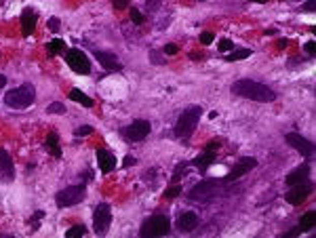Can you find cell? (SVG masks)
<instances>
[{"mask_svg": "<svg viewBox=\"0 0 316 238\" xmlns=\"http://www.w3.org/2000/svg\"><path fill=\"white\" fill-rule=\"evenodd\" d=\"M285 142L289 144L293 150H297L301 156H306V158H312V154H314V144L310 142V139H306L304 135H299V133H287L285 135Z\"/></svg>", "mask_w": 316, "mask_h": 238, "instance_id": "cell-10", "label": "cell"}, {"mask_svg": "<svg viewBox=\"0 0 316 238\" xmlns=\"http://www.w3.org/2000/svg\"><path fill=\"white\" fill-rule=\"evenodd\" d=\"M312 192V184H308V181H304V184H297V186H291V190L287 192V202L293 205V207H299V205H304V200L310 196Z\"/></svg>", "mask_w": 316, "mask_h": 238, "instance_id": "cell-11", "label": "cell"}, {"mask_svg": "<svg viewBox=\"0 0 316 238\" xmlns=\"http://www.w3.org/2000/svg\"><path fill=\"white\" fill-rule=\"evenodd\" d=\"M45 217V211H36L32 217H30V226L34 228V230H38V226H40V219Z\"/></svg>", "mask_w": 316, "mask_h": 238, "instance_id": "cell-29", "label": "cell"}, {"mask_svg": "<svg viewBox=\"0 0 316 238\" xmlns=\"http://www.w3.org/2000/svg\"><path fill=\"white\" fill-rule=\"evenodd\" d=\"M308 175H310V166L308 164H299L295 166V169L285 177V184L287 186H297V184H304V181H308Z\"/></svg>", "mask_w": 316, "mask_h": 238, "instance_id": "cell-18", "label": "cell"}, {"mask_svg": "<svg viewBox=\"0 0 316 238\" xmlns=\"http://www.w3.org/2000/svg\"><path fill=\"white\" fill-rule=\"evenodd\" d=\"M59 27H61V23H59V19H57V17L49 19V30L51 32H59Z\"/></svg>", "mask_w": 316, "mask_h": 238, "instance_id": "cell-36", "label": "cell"}, {"mask_svg": "<svg viewBox=\"0 0 316 238\" xmlns=\"http://www.w3.org/2000/svg\"><path fill=\"white\" fill-rule=\"evenodd\" d=\"M97 164H99V169H102V173H110V171H114V166H116V156H114L112 152L99 148L97 150Z\"/></svg>", "mask_w": 316, "mask_h": 238, "instance_id": "cell-19", "label": "cell"}, {"mask_svg": "<svg viewBox=\"0 0 316 238\" xmlns=\"http://www.w3.org/2000/svg\"><path fill=\"white\" fill-rule=\"evenodd\" d=\"M131 21H133L135 25H141L143 21H146V17H143V15H141V13H139L137 9H133V11H131Z\"/></svg>", "mask_w": 316, "mask_h": 238, "instance_id": "cell-33", "label": "cell"}, {"mask_svg": "<svg viewBox=\"0 0 316 238\" xmlns=\"http://www.w3.org/2000/svg\"><path fill=\"white\" fill-rule=\"evenodd\" d=\"M249 55H251L249 49H232V53L226 55V59L228 61H238V59H247Z\"/></svg>", "mask_w": 316, "mask_h": 238, "instance_id": "cell-24", "label": "cell"}, {"mask_svg": "<svg viewBox=\"0 0 316 238\" xmlns=\"http://www.w3.org/2000/svg\"><path fill=\"white\" fill-rule=\"evenodd\" d=\"M171 232V221L165 215H152L141 223L139 236L141 238H154V236H167Z\"/></svg>", "mask_w": 316, "mask_h": 238, "instance_id": "cell-4", "label": "cell"}, {"mask_svg": "<svg viewBox=\"0 0 316 238\" xmlns=\"http://www.w3.org/2000/svg\"><path fill=\"white\" fill-rule=\"evenodd\" d=\"M129 3H131V0H112V7L116 11H122V9L129 7Z\"/></svg>", "mask_w": 316, "mask_h": 238, "instance_id": "cell-35", "label": "cell"}, {"mask_svg": "<svg viewBox=\"0 0 316 238\" xmlns=\"http://www.w3.org/2000/svg\"><path fill=\"white\" fill-rule=\"evenodd\" d=\"M217 146H219L217 142H211V144L205 148V152L200 154V156H196V158H194L190 164H194L198 171H207L209 166L215 162V156H217V154H215V150H217Z\"/></svg>", "mask_w": 316, "mask_h": 238, "instance_id": "cell-13", "label": "cell"}, {"mask_svg": "<svg viewBox=\"0 0 316 238\" xmlns=\"http://www.w3.org/2000/svg\"><path fill=\"white\" fill-rule=\"evenodd\" d=\"M7 85V76H3V74H0V89H3Z\"/></svg>", "mask_w": 316, "mask_h": 238, "instance_id": "cell-43", "label": "cell"}, {"mask_svg": "<svg viewBox=\"0 0 316 238\" xmlns=\"http://www.w3.org/2000/svg\"><path fill=\"white\" fill-rule=\"evenodd\" d=\"M198 38H200V43H203V45H211L213 43V34L211 32H203Z\"/></svg>", "mask_w": 316, "mask_h": 238, "instance_id": "cell-38", "label": "cell"}, {"mask_svg": "<svg viewBox=\"0 0 316 238\" xmlns=\"http://www.w3.org/2000/svg\"><path fill=\"white\" fill-rule=\"evenodd\" d=\"M200 3H203V0H200Z\"/></svg>", "mask_w": 316, "mask_h": 238, "instance_id": "cell-46", "label": "cell"}, {"mask_svg": "<svg viewBox=\"0 0 316 238\" xmlns=\"http://www.w3.org/2000/svg\"><path fill=\"white\" fill-rule=\"evenodd\" d=\"M64 57H66V63L74 70L76 74H80V76H89L91 74V61H89V57L80 49L64 51Z\"/></svg>", "mask_w": 316, "mask_h": 238, "instance_id": "cell-6", "label": "cell"}, {"mask_svg": "<svg viewBox=\"0 0 316 238\" xmlns=\"http://www.w3.org/2000/svg\"><path fill=\"white\" fill-rule=\"evenodd\" d=\"M47 112H49V114H64V112H66V106L64 104H51V106H47Z\"/></svg>", "mask_w": 316, "mask_h": 238, "instance_id": "cell-27", "label": "cell"}, {"mask_svg": "<svg viewBox=\"0 0 316 238\" xmlns=\"http://www.w3.org/2000/svg\"><path fill=\"white\" fill-rule=\"evenodd\" d=\"M95 57L97 61L104 65V70H108V72H120L122 70V63L118 61V57L114 53H108V51H95Z\"/></svg>", "mask_w": 316, "mask_h": 238, "instance_id": "cell-16", "label": "cell"}, {"mask_svg": "<svg viewBox=\"0 0 316 238\" xmlns=\"http://www.w3.org/2000/svg\"><path fill=\"white\" fill-rule=\"evenodd\" d=\"M198 223L200 221H198V215L194 211H185V213H179V217L175 221V228L179 232H183V234H190V232H194L198 228Z\"/></svg>", "mask_w": 316, "mask_h": 238, "instance_id": "cell-15", "label": "cell"}, {"mask_svg": "<svg viewBox=\"0 0 316 238\" xmlns=\"http://www.w3.org/2000/svg\"><path fill=\"white\" fill-rule=\"evenodd\" d=\"M249 3H257V5H266V3H270V0H249Z\"/></svg>", "mask_w": 316, "mask_h": 238, "instance_id": "cell-45", "label": "cell"}, {"mask_svg": "<svg viewBox=\"0 0 316 238\" xmlns=\"http://www.w3.org/2000/svg\"><path fill=\"white\" fill-rule=\"evenodd\" d=\"M64 51H66V43L61 38H53L51 43L47 45V55H49V57H55V55H59Z\"/></svg>", "mask_w": 316, "mask_h": 238, "instance_id": "cell-23", "label": "cell"}, {"mask_svg": "<svg viewBox=\"0 0 316 238\" xmlns=\"http://www.w3.org/2000/svg\"><path fill=\"white\" fill-rule=\"evenodd\" d=\"M314 49H316V45H314V40H308V43L304 45V51L310 55V57H314Z\"/></svg>", "mask_w": 316, "mask_h": 238, "instance_id": "cell-39", "label": "cell"}, {"mask_svg": "<svg viewBox=\"0 0 316 238\" xmlns=\"http://www.w3.org/2000/svg\"><path fill=\"white\" fill-rule=\"evenodd\" d=\"M150 61L152 63H165V57L161 55V51H150Z\"/></svg>", "mask_w": 316, "mask_h": 238, "instance_id": "cell-34", "label": "cell"}, {"mask_svg": "<svg viewBox=\"0 0 316 238\" xmlns=\"http://www.w3.org/2000/svg\"><path fill=\"white\" fill-rule=\"evenodd\" d=\"M232 93L238 95V97H245V99H253L257 104H270V101L276 99V93L272 91L268 85L257 82V80H251V78L236 80L232 85Z\"/></svg>", "mask_w": 316, "mask_h": 238, "instance_id": "cell-1", "label": "cell"}, {"mask_svg": "<svg viewBox=\"0 0 316 238\" xmlns=\"http://www.w3.org/2000/svg\"><path fill=\"white\" fill-rule=\"evenodd\" d=\"M131 164H135V158L133 156H127L124 162H122V166H131Z\"/></svg>", "mask_w": 316, "mask_h": 238, "instance_id": "cell-41", "label": "cell"}, {"mask_svg": "<svg viewBox=\"0 0 316 238\" xmlns=\"http://www.w3.org/2000/svg\"><path fill=\"white\" fill-rule=\"evenodd\" d=\"M146 7H148L150 11H156V9H158V3H156V0H148Z\"/></svg>", "mask_w": 316, "mask_h": 238, "instance_id": "cell-40", "label": "cell"}, {"mask_svg": "<svg viewBox=\"0 0 316 238\" xmlns=\"http://www.w3.org/2000/svg\"><path fill=\"white\" fill-rule=\"evenodd\" d=\"M217 192H219V181L217 179H207V181H200V184H196L188 192V198L203 202V200H211Z\"/></svg>", "mask_w": 316, "mask_h": 238, "instance_id": "cell-7", "label": "cell"}, {"mask_svg": "<svg viewBox=\"0 0 316 238\" xmlns=\"http://www.w3.org/2000/svg\"><path fill=\"white\" fill-rule=\"evenodd\" d=\"M200 116H203V108H198V106L183 110L177 118V124H175V137L181 139V142H188L198 127Z\"/></svg>", "mask_w": 316, "mask_h": 238, "instance_id": "cell-2", "label": "cell"}, {"mask_svg": "<svg viewBox=\"0 0 316 238\" xmlns=\"http://www.w3.org/2000/svg\"><path fill=\"white\" fill-rule=\"evenodd\" d=\"M150 131H152L150 120L139 118V120H135V122L129 124V127H124L120 133L129 139V142H143V139H146V137L150 135Z\"/></svg>", "mask_w": 316, "mask_h": 238, "instance_id": "cell-9", "label": "cell"}, {"mask_svg": "<svg viewBox=\"0 0 316 238\" xmlns=\"http://www.w3.org/2000/svg\"><path fill=\"white\" fill-rule=\"evenodd\" d=\"M177 51H179V47H177V45H173V43L165 45V49H163V53H165V55H175Z\"/></svg>", "mask_w": 316, "mask_h": 238, "instance_id": "cell-37", "label": "cell"}, {"mask_svg": "<svg viewBox=\"0 0 316 238\" xmlns=\"http://www.w3.org/2000/svg\"><path fill=\"white\" fill-rule=\"evenodd\" d=\"M232 49H234V43H232V40H228V38L219 40V53H228V51H232Z\"/></svg>", "mask_w": 316, "mask_h": 238, "instance_id": "cell-30", "label": "cell"}, {"mask_svg": "<svg viewBox=\"0 0 316 238\" xmlns=\"http://www.w3.org/2000/svg\"><path fill=\"white\" fill-rule=\"evenodd\" d=\"M84 194H87V186L84 184H78V186H70V188H64L55 194V202L59 209H68V207H74L78 202H82Z\"/></svg>", "mask_w": 316, "mask_h": 238, "instance_id": "cell-5", "label": "cell"}, {"mask_svg": "<svg viewBox=\"0 0 316 238\" xmlns=\"http://www.w3.org/2000/svg\"><path fill=\"white\" fill-rule=\"evenodd\" d=\"M13 179H15V164H13L11 154L0 148V181L9 184Z\"/></svg>", "mask_w": 316, "mask_h": 238, "instance_id": "cell-14", "label": "cell"}, {"mask_svg": "<svg viewBox=\"0 0 316 238\" xmlns=\"http://www.w3.org/2000/svg\"><path fill=\"white\" fill-rule=\"evenodd\" d=\"M45 148L53 154V158H61V148H59V135L55 131H51L45 139Z\"/></svg>", "mask_w": 316, "mask_h": 238, "instance_id": "cell-20", "label": "cell"}, {"mask_svg": "<svg viewBox=\"0 0 316 238\" xmlns=\"http://www.w3.org/2000/svg\"><path fill=\"white\" fill-rule=\"evenodd\" d=\"M181 194V186H171L169 190H165V198H177Z\"/></svg>", "mask_w": 316, "mask_h": 238, "instance_id": "cell-28", "label": "cell"}, {"mask_svg": "<svg viewBox=\"0 0 316 238\" xmlns=\"http://www.w3.org/2000/svg\"><path fill=\"white\" fill-rule=\"evenodd\" d=\"M190 57H192V59H200V57H205V55H200V53H192Z\"/></svg>", "mask_w": 316, "mask_h": 238, "instance_id": "cell-44", "label": "cell"}, {"mask_svg": "<svg viewBox=\"0 0 316 238\" xmlns=\"http://www.w3.org/2000/svg\"><path fill=\"white\" fill-rule=\"evenodd\" d=\"M87 228L84 226H72L68 232H66V238H76V236H87Z\"/></svg>", "mask_w": 316, "mask_h": 238, "instance_id": "cell-26", "label": "cell"}, {"mask_svg": "<svg viewBox=\"0 0 316 238\" xmlns=\"http://www.w3.org/2000/svg\"><path fill=\"white\" fill-rule=\"evenodd\" d=\"M287 45H289V40H278V49H285Z\"/></svg>", "mask_w": 316, "mask_h": 238, "instance_id": "cell-42", "label": "cell"}, {"mask_svg": "<svg viewBox=\"0 0 316 238\" xmlns=\"http://www.w3.org/2000/svg\"><path fill=\"white\" fill-rule=\"evenodd\" d=\"M110 221H112V209L108 202L97 205V209L93 211V230L97 236H104L110 230Z\"/></svg>", "mask_w": 316, "mask_h": 238, "instance_id": "cell-8", "label": "cell"}, {"mask_svg": "<svg viewBox=\"0 0 316 238\" xmlns=\"http://www.w3.org/2000/svg\"><path fill=\"white\" fill-rule=\"evenodd\" d=\"M314 219H316V213H314V211H308L304 217H301V219H299V226H297L299 234H301V232H310V230L314 228Z\"/></svg>", "mask_w": 316, "mask_h": 238, "instance_id": "cell-22", "label": "cell"}, {"mask_svg": "<svg viewBox=\"0 0 316 238\" xmlns=\"http://www.w3.org/2000/svg\"><path fill=\"white\" fill-rule=\"evenodd\" d=\"M36 99V89L34 85H30V82H25V85L17 87V89H13L5 95V104L13 110H25V108H30Z\"/></svg>", "mask_w": 316, "mask_h": 238, "instance_id": "cell-3", "label": "cell"}, {"mask_svg": "<svg viewBox=\"0 0 316 238\" xmlns=\"http://www.w3.org/2000/svg\"><path fill=\"white\" fill-rule=\"evenodd\" d=\"M70 99L72 101H78L80 106H84V108H93V99L89 95H84L82 91H78V89H72L70 91Z\"/></svg>", "mask_w": 316, "mask_h": 238, "instance_id": "cell-21", "label": "cell"}, {"mask_svg": "<svg viewBox=\"0 0 316 238\" xmlns=\"http://www.w3.org/2000/svg\"><path fill=\"white\" fill-rule=\"evenodd\" d=\"M91 133H93V127H89V124H82V127H78L74 131L76 137H84V135H91Z\"/></svg>", "mask_w": 316, "mask_h": 238, "instance_id": "cell-31", "label": "cell"}, {"mask_svg": "<svg viewBox=\"0 0 316 238\" xmlns=\"http://www.w3.org/2000/svg\"><path fill=\"white\" fill-rule=\"evenodd\" d=\"M314 7H316V0H308L306 5L297 7V13H312V11H314Z\"/></svg>", "mask_w": 316, "mask_h": 238, "instance_id": "cell-32", "label": "cell"}, {"mask_svg": "<svg viewBox=\"0 0 316 238\" xmlns=\"http://www.w3.org/2000/svg\"><path fill=\"white\" fill-rule=\"evenodd\" d=\"M188 166H190V162H179L175 166V173H173V181H175V184H177L183 175H188Z\"/></svg>", "mask_w": 316, "mask_h": 238, "instance_id": "cell-25", "label": "cell"}, {"mask_svg": "<svg viewBox=\"0 0 316 238\" xmlns=\"http://www.w3.org/2000/svg\"><path fill=\"white\" fill-rule=\"evenodd\" d=\"M36 21H38V11L34 9H23L21 11V34L23 36H30L34 32V27H36Z\"/></svg>", "mask_w": 316, "mask_h": 238, "instance_id": "cell-17", "label": "cell"}, {"mask_svg": "<svg viewBox=\"0 0 316 238\" xmlns=\"http://www.w3.org/2000/svg\"><path fill=\"white\" fill-rule=\"evenodd\" d=\"M255 166H257V160H255V158L242 156V158L232 166V171H230V173L224 177V181H234V179H238V177H242V175H247L249 171H253Z\"/></svg>", "mask_w": 316, "mask_h": 238, "instance_id": "cell-12", "label": "cell"}]
</instances>
